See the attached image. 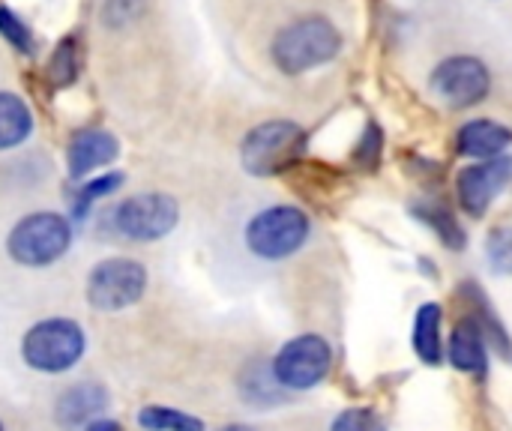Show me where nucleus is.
Here are the masks:
<instances>
[{"label":"nucleus","instance_id":"nucleus-1","mask_svg":"<svg viewBox=\"0 0 512 431\" xmlns=\"http://www.w3.org/2000/svg\"><path fill=\"white\" fill-rule=\"evenodd\" d=\"M339 51H342V33L324 15H303L285 24L270 42L273 66L285 75H303L309 69H318L330 63Z\"/></svg>","mask_w":512,"mask_h":431},{"label":"nucleus","instance_id":"nucleus-2","mask_svg":"<svg viewBox=\"0 0 512 431\" xmlns=\"http://www.w3.org/2000/svg\"><path fill=\"white\" fill-rule=\"evenodd\" d=\"M306 150V132L294 120H264L246 132L240 162L252 177H273L288 171Z\"/></svg>","mask_w":512,"mask_h":431},{"label":"nucleus","instance_id":"nucleus-3","mask_svg":"<svg viewBox=\"0 0 512 431\" xmlns=\"http://www.w3.org/2000/svg\"><path fill=\"white\" fill-rule=\"evenodd\" d=\"M72 246V225L60 213H30L6 237V252L21 267H48L60 261Z\"/></svg>","mask_w":512,"mask_h":431},{"label":"nucleus","instance_id":"nucleus-4","mask_svg":"<svg viewBox=\"0 0 512 431\" xmlns=\"http://www.w3.org/2000/svg\"><path fill=\"white\" fill-rule=\"evenodd\" d=\"M312 222L300 207L273 204L255 213L246 225V249L261 261H282L297 255L309 240Z\"/></svg>","mask_w":512,"mask_h":431},{"label":"nucleus","instance_id":"nucleus-5","mask_svg":"<svg viewBox=\"0 0 512 431\" xmlns=\"http://www.w3.org/2000/svg\"><path fill=\"white\" fill-rule=\"evenodd\" d=\"M87 351L81 324L69 318H48L33 324L21 339V360L45 375L69 372Z\"/></svg>","mask_w":512,"mask_h":431},{"label":"nucleus","instance_id":"nucleus-6","mask_svg":"<svg viewBox=\"0 0 512 431\" xmlns=\"http://www.w3.org/2000/svg\"><path fill=\"white\" fill-rule=\"evenodd\" d=\"M333 366V348L318 333H303L279 348L270 363V375L282 390H312L318 387Z\"/></svg>","mask_w":512,"mask_h":431},{"label":"nucleus","instance_id":"nucleus-7","mask_svg":"<svg viewBox=\"0 0 512 431\" xmlns=\"http://www.w3.org/2000/svg\"><path fill=\"white\" fill-rule=\"evenodd\" d=\"M147 291V270L135 258H108L87 276V303L96 312H120L135 306Z\"/></svg>","mask_w":512,"mask_h":431},{"label":"nucleus","instance_id":"nucleus-8","mask_svg":"<svg viewBox=\"0 0 512 431\" xmlns=\"http://www.w3.org/2000/svg\"><path fill=\"white\" fill-rule=\"evenodd\" d=\"M114 231L132 243H153L171 234L180 222V207L165 192H144L126 198L114 210Z\"/></svg>","mask_w":512,"mask_h":431},{"label":"nucleus","instance_id":"nucleus-9","mask_svg":"<svg viewBox=\"0 0 512 431\" xmlns=\"http://www.w3.org/2000/svg\"><path fill=\"white\" fill-rule=\"evenodd\" d=\"M432 93L450 108H471L483 102L492 90L489 66L474 54H453L441 60L429 78Z\"/></svg>","mask_w":512,"mask_h":431},{"label":"nucleus","instance_id":"nucleus-10","mask_svg":"<svg viewBox=\"0 0 512 431\" xmlns=\"http://www.w3.org/2000/svg\"><path fill=\"white\" fill-rule=\"evenodd\" d=\"M512 180V156H495V159H483L477 165L462 168L459 180H456V192H459V204L468 216H483L489 210V204L510 186Z\"/></svg>","mask_w":512,"mask_h":431},{"label":"nucleus","instance_id":"nucleus-11","mask_svg":"<svg viewBox=\"0 0 512 431\" xmlns=\"http://www.w3.org/2000/svg\"><path fill=\"white\" fill-rule=\"evenodd\" d=\"M120 156V144L111 132L105 129H81L72 135L69 150H66V165H69V177H87L96 168L111 165Z\"/></svg>","mask_w":512,"mask_h":431},{"label":"nucleus","instance_id":"nucleus-12","mask_svg":"<svg viewBox=\"0 0 512 431\" xmlns=\"http://www.w3.org/2000/svg\"><path fill=\"white\" fill-rule=\"evenodd\" d=\"M450 363L459 372H465V375H471L477 381H483L489 375L486 333H483L477 318H465V321L456 324V330L450 336Z\"/></svg>","mask_w":512,"mask_h":431},{"label":"nucleus","instance_id":"nucleus-13","mask_svg":"<svg viewBox=\"0 0 512 431\" xmlns=\"http://www.w3.org/2000/svg\"><path fill=\"white\" fill-rule=\"evenodd\" d=\"M108 408V393L99 384L81 381L75 387H69L60 399H57V423L63 429H78V426H90L96 420V414H102Z\"/></svg>","mask_w":512,"mask_h":431},{"label":"nucleus","instance_id":"nucleus-14","mask_svg":"<svg viewBox=\"0 0 512 431\" xmlns=\"http://www.w3.org/2000/svg\"><path fill=\"white\" fill-rule=\"evenodd\" d=\"M459 153L471 156V159H495L501 156L512 144V132L507 126H501L498 120L480 117V120H468L459 135H456Z\"/></svg>","mask_w":512,"mask_h":431},{"label":"nucleus","instance_id":"nucleus-15","mask_svg":"<svg viewBox=\"0 0 512 431\" xmlns=\"http://www.w3.org/2000/svg\"><path fill=\"white\" fill-rule=\"evenodd\" d=\"M441 306L423 303L414 315V351L426 366H438L444 360V339H441Z\"/></svg>","mask_w":512,"mask_h":431},{"label":"nucleus","instance_id":"nucleus-16","mask_svg":"<svg viewBox=\"0 0 512 431\" xmlns=\"http://www.w3.org/2000/svg\"><path fill=\"white\" fill-rule=\"evenodd\" d=\"M33 132V114L27 102L15 93L0 90V150H12Z\"/></svg>","mask_w":512,"mask_h":431},{"label":"nucleus","instance_id":"nucleus-17","mask_svg":"<svg viewBox=\"0 0 512 431\" xmlns=\"http://www.w3.org/2000/svg\"><path fill=\"white\" fill-rule=\"evenodd\" d=\"M138 426L144 431H207L198 417H189L177 408L165 405H147L138 414Z\"/></svg>","mask_w":512,"mask_h":431},{"label":"nucleus","instance_id":"nucleus-18","mask_svg":"<svg viewBox=\"0 0 512 431\" xmlns=\"http://www.w3.org/2000/svg\"><path fill=\"white\" fill-rule=\"evenodd\" d=\"M123 174L120 171H108V174H99L96 180H90V183H84L81 186V192H75V201H72V219L75 222H81L87 213H90V207L96 204V201H102V198H108L111 192H117L120 186H123Z\"/></svg>","mask_w":512,"mask_h":431},{"label":"nucleus","instance_id":"nucleus-19","mask_svg":"<svg viewBox=\"0 0 512 431\" xmlns=\"http://www.w3.org/2000/svg\"><path fill=\"white\" fill-rule=\"evenodd\" d=\"M417 216H420L426 225H432L435 234H438L450 249H462V246H465V231H462V225L456 222V216H453L447 207H441V204H435V201H423V204L417 207Z\"/></svg>","mask_w":512,"mask_h":431},{"label":"nucleus","instance_id":"nucleus-20","mask_svg":"<svg viewBox=\"0 0 512 431\" xmlns=\"http://www.w3.org/2000/svg\"><path fill=\"white\" fill-rule=\"evenodd\" d=\"M48 75L57 87H66L75 81L78 75V51H75V39H63L51 57V66H48Z\"/></svg>","mask_w":512,"mask_h":431},{"label":"nucleus","instance_id":"nucleus-21","mask_svg":"<svg viewBox=\"0 0 512 431\" xmlns=\"http://www.w3.org/2000/svg\"><path fill=\"white\" fill-rule=\"evenodd\" d=\"M486 255L495 273L512 276V228H495L486 240Z\"/></svg>","mask_w":512,"mask_h":431},{"label":"nucleus","instance_id":"nucleus-22","mask_svg":"<svg viewBox=\"0 0 512 431\" xmlns=\"http://www.w3.org/2000/svg\"><path fill=\"white\" fill-rule=\"evenodd\" d=\"M330 431H387V426L372 408H348L333 420Z\"/></svg>","mask_w":512,"mask_h":431},{"label":"nucleus","instance_id":"nucleus-23","mask_svg":"<svg viewBox=\"0 0 512 431\" xmlns=\"http://www.w3.org/2000/svg\"><path fill=\"white\" fill-rule=\"evenodd\" d=\"M0 36L6 42H12L18 51H24V54L33 51V33H30V27L12 9H6V6H0Z\"/></svg>","mask_w":512,"mask_h":431},{"label":"nucleus","instance_id":"nucleus-24","mask_svg":"<svg viewBox=\"0 0 512 431\" xmlns=\"http://www.w3.org/2000/svg\"><path fill=\"white\" fill-rule=\"evenodd\" d=\"M378 156H381V129L375 123H369L366 135L360 138V147H357V162L369 171L378 165Z\"/></svg>","mask_w":512,"mask_h":431},{"label":"nucleus","instance_id":"nucleus-25","mask_svg":"<svg viewBox=\"0 0 512 431\" xmlns=\"http://www.w3.org/2000/svg\"><path fill=\"white\" fill-rule=\"evenodd\" d=\"M144 9V0H108L105 3V21L108 24H126L138 18Z\"/></svg>","mask_w":512,"mask_h":431},{"label":"nucleus","instance_id":"nucleus-26","mask_svg":"<svg viewBox=\"0 0 512 431\" xmlns=\"http://www.w3.org/2000/svg\"><path fill=\"white\" fill-rule=\"evenodd\" d=\"M84 431H123V426L114 420H93L90 426H84Z\"/></svg>","mask_w":512,"mask_h":431},{"label":"nucleus","instance_id":"nucleus-27","mask_svg":"<svg viewBox=\"0 0 512 431\" xmlns=\"http://www.w3.org/2000/svg\"><path fill=\"white\" fill-rule=\"evenodd\" d=\"M219 431H255V429H249V426H225V429H219Z\"/></svg>","mask_w":512,"mask_h":431},{"label":"nucleus","instance_id":"nucleus-28","mask_svg":"<svg viewBox=\"0 0 512 431\" xmlns=\"http://www.w3.org/2000/svg\"><path fill=\"white\" fill-rule=\"evenodd\" d=\"M0 431H3V423H0Z\"/></svg>","mask_w":512,"mask_h":431}]
</instances>
